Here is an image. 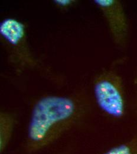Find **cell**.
<instances>
[{
    "label": "cell",
    "instance_id": "9c48e42d",
    "mask_svg": "<svg viewBox=\"0 0 137 154\" xmlns=\"http://www.w3.org/2000/svg\"></svg>",
    "mask_w": 137,
    "mask_h": 154
},
{
    "label": "cell",
    "instance_id": "3957f363",
    "mask_svg": "<svg viewBox=\"0 0 137 154\" xmlns=\"http://www.w3.org/2000/svg\"><path fill=\"white\" fill-rule=\"evenodd\" d=\"M107 21L114 42L119 46L125 44L128 33V24L122 4L117 0H95Z\"/></svg>",
    "mask_w": 137,
    "mask_h": 154
},
{
    "label": "cell",
    "instance_id": "ba28073f",
    "mask_svg": "<svg viewBox=\"0 0 137 154\" xmlns=\"http://www.w3.org/2000/svg\"><path fill=\"white\" fill-rule=\"evenodd\" d=\"M55 2L59 5L66 6V5H67L70 4L71 3L72 1H69V0H57V1H55Z\"/></svg>",
    "mask_w": 137,
    "mask_h": 154
},
{
    "label": "cell",
    "instance_id": "277c9868",
    "mask_svg": "<svg viewBox=\"0 0 137 154\" xmlns=\"http://www.w3.org/2000/svg\"><path fill=\"white\" fill-rule=\"evenodd\" d=\"M0 35L10 45L17 46L25 36V26L17 20L6 19L1 23Z\"/></svg>",
    "mask_w": 137,
    "mask_h": 154
},
{
    "label": "cell",
    "instance_id": "6da1fadb",
    "mask_svg": "<svg viewBox=\"0 0 137 154\" xmlns=\"http://www.w3.org/2000/svg\"><path fill=\"white\" fill-rule=\"evenodd\" d=\"M83 94L42 97L34 104L22 145L24 154H36L56 142L86 115Z\"/></svg>",
    "mask_w": 137,
    "mask_h": 154
},
{
    "label": "cell",
    "instance_id": "52a82bcc",
    "mask_svg": "<svg viewBox=\"0 0 137 154\" xmlns=\"http://www.w3.org/2000/svg\"><path fill=\"white\" fill-rule=\"evenodd\" d=\"M76 147L73 144H67L60 148L52 154H75Z\"/></svg>",
    "mask_w": 137,
    "mask_h": 154
},
{
    "label": "cell",
    "instance_id": "5b68a950",
    "mask_svg": "<svg viewBox=\"0 0 137 154\" xmlns=\"http://www.w3.org/2000/svg\"><path fill=\"white\" fill-rule=\"evenodd\" d=\"M16 116L8 112L0 113V154H3L8 148L16 125Z\"/></svg>",
    "mask_w": 137,
    "mask_h": 154
},
{
    "label": "cell",
    "instance_id": "7a4b0ae2",
    "mask_svg": "<svg viewBox=\"0 0 137 154\" xmlns=\"http://www.w3.org/2000/svg\"><path fill=\"white\" fill-rule=\"evenodd\" d=\"M94 96L100 109L114 119L125 113V99L122 78L115 72L107 71L99 75L94 83Z\"/></svg>",
    "mask_w": 137,
    "mask_h": 154
},
{
    "label": "cell",
    "instance_id": "8992f818",
    "mask_svg": "<svg viewBox=\"0 0 137 154\" xmlns=\"http://www.w3.org/2000/svg\"><path fill=\"white\" fill-rule=\"evenodd\" d=\"M102 154H137V135L111 147Z\"/></svg>",
    "mask_w": 137,
    "mask_h": 154
}]
</instances>
